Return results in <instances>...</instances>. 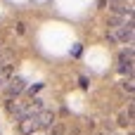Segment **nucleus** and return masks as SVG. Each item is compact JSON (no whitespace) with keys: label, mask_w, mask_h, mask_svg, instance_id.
Instances as JSON below:
<instances>
[{"label":"nucleus","mask_w":135,"mask_h":135,"mask_svg":"<svg viewBox=\"0 0 135 135\" xmlns=\"http://www.w3.org/2000/svg\"><path fill=\"white\" fill-rule=\"evenodd\" d=\"M36 131H40L36 116H26L24 121H19V133H21V135H33Z\"/></svg>","instance_id":"20e7f679"},{"label":"nucleus","mask_w":135,"mask_h":135,"mask_svg":"<svg viewBox=\"0 0 135 135\" xmlns=\"http://www.w3.org/2000/svg\"><path fill=\"white\" fill-rule=\"evenodd\" d=\"M36 119H38V126L40 128H47V126L55 123V112L52 109H43L40 114H36Z\"/></svg>","instance_id":"39448f33"},{"label":"nucleus","mask_w":135,"mask_h":135,"mask_svg":"<svg viewBox=\"0 0 135 135\" xmlns=\"http://www.w3.org/2000/svg\"><path fill=\"white\" fill-rule=\"evenodd\" d=\"M121 88H123V93H128V95H133V78H128V81H123V83H121Z\"/></svg>","instance_id":"423d86ee"},{"label":"nucleus","mask_w":135,"mask_h":135,"mask_svg":"<svg viewBox=\"0 0 135 135\" xmlns=\"http://www.w3.org/2000/svg\"><path fill=\"white\" fill-rule=\"evenodd\" d=\"M71 55L78 57V55H81V45H74V47H71Z\"/></svg>","instance_id":"6e6552de"},{"label":"nucleus","mask_w":135,"mask_h":135,"mask_svg":"<svg viewBox=\"0 0 135 135\" xmlns=\"http://www.w3.org/2000/svg\"><path fill=\"white\" fill-rule=\"evenodd\" d=\"M2 85H5V81H2V76H0V88H2Z\"/></svg>","instance_id":"1a4fd4ad"},{"label":"nucleus","mask_w":135,"mask_h":135,"mask_svg":"<svg viewBox=\"0 0 135 135\" xmlns=\"http://www.w3.org/2000/svg\"><path fill=\"white\" fill-rule=\"evenodd\" d=\"M119 71L128 78H133V45H128L126 50H121L119 55Z\"/></svg>","instance_id":"f03ea898"},{"label":"nucleus","mask_w":135,"mask_h":135,"mask_svg":"<svg viewBox=\"0 0 135 135\" xmlns=\"http://www.w3.org/2000/svg\"><path fill=\"white\" fill-rule=\"evenodd\" d=\"M26 88H28V85H26V81H24L21 76H12V78H9V85L5 88V97H7V100H12V97L17 100Z\"/></svg>","instance_id":"7ed1b4c3"},{"label":"nucleus","mask_w":135,"mask_h":135,"mask_svg":"<svg viewBox=\"0 0 135 135\" xmlns=\"http://www.w3.org/2000/svg\"><path fill=\"white\" fill-rule=\"evenodd\" d=\"M40 88H43V83H36V85H31V88H26V90H28V95H36Z\"/></svg>","instance_id":"0eeeda50"},{"label":"nucleus","mask_w":135,"mask_h":135,"mask_svg":"<svg viewBox=\"0 0 135 135\" xmlns=\"http://www.w3.org/2000/svg\"><path fill=\"white\" fill-rule=\"evenodd\" d=\"M133 36H135L133 21L126 26H119V28H109V40H116L121 45H133Z\"/></svg>","instance_id":"f257e3e1"}]
</instances>
